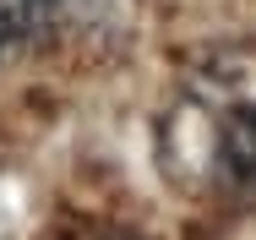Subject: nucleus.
Masks as SVG:
<instances>
[{
  "label": "nucleus",
  "mask_w": 256,
  "mask_h": 240,
  "mask_svg": "<svg viewBox=\"0 0 256 240\" xmlns=\"http://www.w3.org/2000/svg\"><path fill=\"white\" fill-rule=\"evenodd\" d=\"M60 240H142L131 229H114V224H82V229H66Z\"/></svg>",
  "instance_id": "nucleus-3"
},
{
  "label": "nucleus",
  "mask_w": 256,
  "mask_h": 240,
  "mask_svg": "<svg viewBox=\"0 0 256 240\" xmlns=\"http://www.w3.org/2000/svg\"><path fill=\"white\" fill-rule=\"evenodd\" d=\"M218 180L229 191H246L256 196V98L251 104H234L224 120H218Z\"/></svg>",
  "instance_id": "nucleus-1"
},
{
  "label": "nucleus",
  "mask_w": 256,
  "mask_h": 240,
  "mask_svg": "<svg viewBox=\"0 0 256 240\" xmlns=\"http://www.w3.org/2000/svg\"><path fill=\"white\" fill-rule=\"evenodd\" d=\"M54 22H60V0H0V66L50 44Z\"/></svg>",
  "instance_id": "nucleus-2"
}]
</instances>
